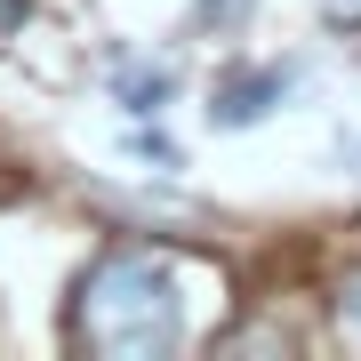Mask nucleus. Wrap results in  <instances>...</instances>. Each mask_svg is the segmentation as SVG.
I'll return each mask as SVG.
<instances>
[{"mask_svg":"<svg viewBox=\"0 0 361 361\" xmlns=\"http://www.w3.org/2000/svg\"><path fill=\"white\" fill-rule=\"evenodd\" d=\"M73 345L104 361H161L185 345V289L177 265L153 249H104L73 281Z\"/></svg>","mask_w":361,"mask_h":361,"instance_id":"f257e3e1","label":"nucleus"},{"mask_svg":"<svg viewBox=\"0 0 361 361\" xmlns=\"http://www.w3.org/2000/svg\"><path fill=\"white\" fill-rule=\"evenodd\" d=\"M337 329L361 345V265H345V273H337Z\"/></svg>","mask_w":361,"mask_h":361,"instance_id":"20e7f679","label":"nucleus"},{"mask_svg":"<svg viewBox=\"0 0 361 361\" xmlns=\"http://www.w3.org/2000/svg\"><path fill=\"white\" fill-rule=\"evenodd\" d=\"M113 89H121V104H129V113L145 121V113H161V104L177 97V73H169V65H129V56H121Z\"/></svg>","mask_w":361,"mask_h":361,"instance_id":"7ed1b4c3","label":"nucleus"},{"mask_svg":"<svg viewBox=\"0 0 361 361\" xmlns=\"http://www.w3.org/2000/svg\"><path fill=\"white\" fill-rule=\"evenodd\" d=\"M129 153H137V161H153V169H177V161H185L161 129H129Z\"/></svg>","mask_w":361,"mask_h":361,"instance_id":"39448f33","label":"nucleus"},{"mask_svg":"<svg viewBox=\"0 0 361 361\" xmlns=\"http://www.w3.org/2000/svg\"><path fill=\"white\" fill-rule=\"evenodd\" d=\"M289 97V65H241L217 80V104H209V121L217 129H257L273 104Z\"/></svg>","mask_w":361,"mask_h":361,"instance_id":"f03ea898","label":"nucleus"},{"mask_svg":"<svg viewBox=\"0 0 361 361\" xmlns=\"http://www.w3.org/2000/svg\"><path fill=\"white\" fill-rule=\"evenodd\" d=\"M322 25H337V32H361V0H322Z\"/></svg>","mask_w":361,"mask_h":361,"instance_id":"423d86ee","label":"nucleus"}]
</instances>
